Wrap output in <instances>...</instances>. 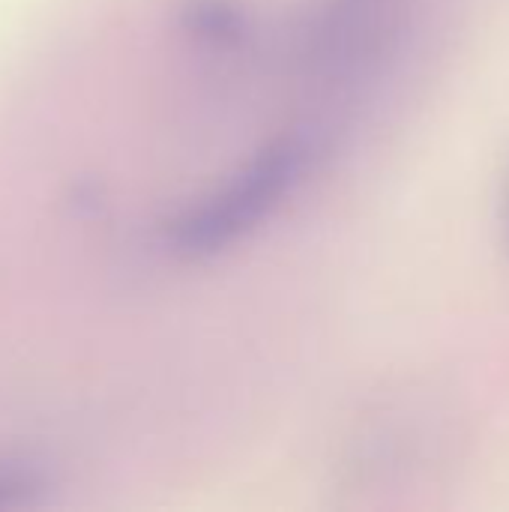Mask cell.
I'll return each instance as SVG.
<instances>
[{"label":"cell","instance_id":"3957f363","mask_svg":"<svg viewBox=\"0 0 509 512\" xmlns=\"http://www.w3.org/2000/svg\"><path fill=\"white\" fill-rule=\"evenodd\" d=\"M39 486V477L33 468L21 462H0V507L24 501Z\"/></svg>","mask_w":509,"mask_h":512},{"label":"cell","instance_id":"7a4b0ae2","mask_svg":"<svg viewBox=\"0 0 509 512\" xmlns=\"http://www.w3.org/2000/svg\"><path fill=\"white\" fill-rule=\"evenodd\" d=\"M183 30L213 51H228L249 36V15L237 0H186Z\"/></svg>","mask_w":509,"mask_h":512},{"label":"cell","instance_id":"6da1fadb","mask_svg":"<svg viewBox=\"0 0 509 512\" xmlns=\"http://www.w3.org/2000/svg\"><path fill=\"white\" fill-rule=\"evenodd\" d=\"M324 150L318 126H294L258 147L222 186L201 195L162 225L174 255L204 258L228 249L270 219L306 180Z\"/></svg>","mask_w":509,"mask_h":512}]
</instances>
